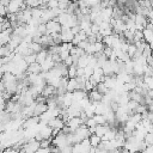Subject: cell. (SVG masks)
Wrapping results in <instances>:
<instances>
[{
    "mask_svg": "<svg viewBox=\"0 0 153 153\" xmlns=\"http://www.w3.org/2000/svg\"><path fill=\"white\" fill-rule=\"evenodd\" d=\"M92 56H93V55H87V54H84L81 57H79L78 63H76V67H78V68H85V67L88 65V61H90V59H91Z\"/></svg>",
    "mask_w": 153,
    "mask_h": 153,
    "instance_id": "obj_12",
    "label": "cell"
},
{
    "mask_svg": "<svg viewBox=\"0 0 153 153\" xmlns=\"http://www.w3.org/2000/svg\"><path fill=\"white\" fill-rule=\"evenodd\" d=\"M42 72L41 69V65L37 63V62H33L31 65L27 66V69H26V73L27 74H39Z\"/></svg>",
    "mask_w": 153,
    "mask_h": 153,
    "instance_id": "obj_13",
    "label": "cell"
},
{
    "mask_svg": "<svg viewBox=\"0 0 153 153\" xmlns=\"http://www.w3.org/2000/svg\"><path fill=\"white\" fill-rule=\"evenodd\" d=\"M85 126H86L87 128H93V127H96L97 124H96V122H94L93 117H91V118H87V120H86V122H85Z\"/></svg>",
    "mask_w": 153,
    "mask_h": 153,
    "instance_id": "obj_31",
    "label": "cell"
},
{
    "mask_svg": "<svg viewBox=\"0 0 153 153\" xmlns=\"http://www.w3.org/2000/svg\"><path fill=\"white\" fill-rule=\"evenodd\" d=\"M104 55H105V57L106 59H109V56L111 55V53H112V48H110V47H104V49H103V51H102Z\"/></svg>",
    "mask_w": 153,
    "mask_h": 153,
    "instance_id": "obj_32",
    "label": "cell"
},
{
    "mask_svg": "<svg viewBox=\"0 0 153 153\" xmlns=\"http://www.w3.org/2000/svg\"><path fill=\"white\" fill-rule=\"evenodd\" d=\"M121 153H129L128 151H126V149H121Z\"/></svg>",
    "mask_w": 153,
    "mask_h": 153,
    "instance_id": "obj_36",
    "label": "cell"
},
{
    "mask_svg": "<svg viewBox=\"0 0 153 153\" xmlns=\"http://www.w3.org/2000/svg\"><path fill=\"white\" fill-rule=\"evenodd\" d=\"M68 6H69V1H67V0H61V1H59V8H60L62 12H66L67 8H68Z\"/></svg>",
    "mask_w": 153,
    "mask_h": 153,
    "instance_id": "obj_25",
    "label": "cell"
},
{
    "mask_svg": "<svg viewBox=\"0 0 153 153\" xmlns=\"http://www.w3.org/2000/svg\"><path fill=\"white\" fill-rule=\"evenodd\" d=\"M93 48H94V55H96V54H99L103 51L104 44H103V42H96V43H93Z\"/></svg>",
    "mask_w": 153,
    "mask_h": 153,
    "instance_id": "obj_22",
    "label": "cell"
},
{
    "mask_svg": "<svg viewBox=\"0 0 153 153\" xmlns=\"http://www.w3.org/2000/svg\"><path fill=\"white\" fill-rule=\"evenodd\" d=\"M143 141L147 146H153V133H147Z\"/></svg>",
    "mask_w": 153,
    "mask_h": 153,
    "instance_id": "obj_24",
    "label": "cell"
},
{
    "mask_svg": "<svg viewBox=\"0 0 153 153\" xmlns=\"http://www.w3.org/2000/svg\"><path fill=\"white\" fill-rule=\"evenodd\" d=\"M67 76L68 79H73V78H76V66H71L67 68Z\"/></svg>",
    "mask_w": 153,
    "mask_h": 153,
    "instance_id": "obj_20",
    "label": "cell"
},
{
    "mask_svg": "<svg viewBox=\"0 0 153 153\" xmlns=\"http://www.w3.org/2000/svg\"><path fill=\"white\" fill-rule=\"evenodd\" d=\"M142 81L148 90H153V76H142Z\"/></svg>",
    "mask_w": 153,
    "mask_h": 153,
    "instance_id": "obj_21",
    "label": "cell"
},
{
    "mask_svg": "<svg viewBox=\"0 0 153 153\" xmlns=\"http://www.w3.org/2000/svg\"><path fill=\"white\" fill-rule=\"evenodd\" d=\"M74 45L72 43H61L60 44V51H69Z\"/></svg>",
    "mask_w": 153,
    "mask_h": 153,
    "instance_id": "obj_27",
    "label": "cell"
},
{
    "mask_svg": "<svg viewBox=\"0 0 153 153\" xmlns=\"http://www.w3.org/2000/svg\"><path fill=\"white\" fill-rule=\"evenodd\" d=\"M139 41H143L142 31H135L134 32V42H139Z\"/></svg>",
    "mask_w": 153,
    "mask_h": 153,
    "instance_id": "obj_29",
    "label": "cell"
},
{
    "mask_svg": "<svg viewBox=\"0 0 153 153\" xmlns=\"http://www.w3.org/2000/svg\"><path fill=\"white\" fill-rule=\"evenodd\" d=\"M152 124H153V122H152Z\"/></svg>",
    "mask_w": 153,
    "mask_h": 153,
    "instance_id": "obj_37",
    "label": "cell"
},
{
    "mask_svg": "<svg viewBox=\"0 0 153 153\" xmlns=\"http://www.w3.org/2000/svg\"><path fill=\"white\" fill-rule=\"evenodd\" d=\"M59 56H60V60L63 62V61L69 56V51H60V53H59Z\"/></svg>",
    "mask_w": 153,
    "mask_h": 153,
    "instance_id": "obj_33",
    "label": "cell"
},
{
    "mask_svg": "<svg viewBox=\"0 0 153 153\" xmlns=\"http://www.w3.org/2000/svg\"><path fill=\"white\" fill-rule=\"evenodd\" d=\"M47 110H48V108H47V104L45 103H36V106H35V110H33V116L39 117Z\"/></svg>",
    "mask_w": 153,
    "mask_h": 153,
    "instance_id": "obj_10",
    "label": "cell"
},
{
    "mask_svg": "<svg viewBox=\"0 0 153 153\" xmlns=\"http://www.w3.org/2000/svg\"><path fill=\"white\" fill-rule=\"evenodd\" d=\"M51 145H53L54 147H56L59 151H61L62 148L69 146V145H68V141H67V134H65V133L61 130V131L51 140Z\"/></svg>",
    "mask_w": 153,
    "mask_h": 153,
    "instance_id": "obj_1",
    "label": "cell"
},
{
    "mask_svg": "<svg viewBox=\"0 0 153 153\" xmlns=\"http://www.w3.org/2000/svg\"><path fill=\"white\" fill-rule=\"evenodd\" d=\"M47 57H48V49L43 48L38 54H36V62L41 65L42 62H44L47 60Z\"/></svg>",
    "mask_w": 153,
    "mask_h": 153,
    "instance_id": "obj_15",
    "label": "cell"
},
{
    "mask_svg": "<svg viewBox=\"0 0 153 153\" xmlns=\"http://www.w3.org/2000/svg\"><path fill=\"white\" fill-rule=\"evenodd\" d=\"M29 48L31 49V51H32L33 54H38V53L43 49V47H42L39 43H36V42H31L30 45H29Z\"/></svg>",
    "mask_w": 153,
    "mask_h": 153,
    "instance_id": "obj_18",
    "label": "cell"
},
{
    "mask_svg": "<svg viewBox=\"0 0 153 153\" xmlns=\"http://www.w3.org/2000/svg\"><path fill=\"white\" fill-rule=\"evenodd\" d=\"M35 153H51V149H50V147L49 148H38Z\"/></svg>",
    "mask_w": 153,
    "mask_h": 153,
    "instance_id": "obj_34",
    "label": "cell"
},
{
    "mask_svg": "<svg viewBox=\"0 0 153 153\" xmlns=\"http://www.w3.org/2000/svg\"><path fill=\"white\" fill-rule=\"evenodd\" d=\"M23 5H24V1H22V0H12V1H10L8 6L6 7L7 14H17L18 12L22 11Z\"/></svg>",
    "mask_w": 153,
    "mask_h": 153,
    "instance_id": "obj_2",
    "label": "cell"
},
{
    "mask_svg": "<svg viewBox=\"0 0 153 153\" xmlns=\"http://www.w3.org/2000/svg\"><path fill=\"white\" fill-rule=\"evenodd\" d=\"M42 2L43 1H39V0H27L25 4H26V6L29 8H37V7H39L42 5Z\"/></svg>",
    "mask_w": 153,
    "mask_h": 153,
    "instance_id": "obj_19",
    "label": "cell"
},
{
    "mask_svg": "<svg viewBox=\"0 0 153 153\" xmlns=\"http://www.w3.org/2000/svg\"><path fill=\"white\" fill-rule=\"evenodd\" d=\"M57 7H59V1H56V0H50L47 2V8H49V10H54Z\"/></svg>",
    "mask_w": 153,
    "mask_h": 153,
    "instance_id": "obj_28",
    "label": "cell"
},
{
    "mask_svg": "<svg viewBox=\"0 0 153 153\" xmlns=\"http://www.w3.org/2000/svg\"><path fill=\"white\" fill-rule=\"evenodd\" d=\"M39 123V117L36 116H31L24 120L23 122V129H30V128H35L37 124Z\"/></svg>",
    "mask_w": 153,
    "mask_h": 153,
    "instance_id": "obj_6",
    "label": "cell"
},
{
    "mask_svg": "<svg viewBox=\"0 0 153 153\" xmlns=\"http://www.w3.org/2000/svg\"><path fill=\"white\" fill-rule=\"evenodd\" d=\"M75 90H79V84H78V80L76 78H73V79H68L67 81V87H66V92H74Z\"/></svg>",
    "mask_w": 153,
    "mask_h": 153,
    "instance_id": "obj_7",
    "label": "cell"
},
{
    "mask_svg": "<svg viewBox=\"0 0 153 153\" xmlns=\"http://www.w3.org/2000/svg\"><path fill=\"white\" fill-rule=\"evenodd\" d=\"M88 140H90V145H91V147H94V148H97V147L99 146V143L102 142V139L98 137V136L94 135V134L90 135V136H88Z\"/></svg>",
    "mask_w": 153,
    "mask_h": 153,
    "instance_id": "obj_16",
    "label": "cell"
},
{
    "mask_svg": "<svg viewBox=\"0 0 153 153\" xmlns=\"http://www.w3.org/2000/svg\"><path fill=\"white\" fill-rule=\"evenodd\" d=\"M110 129V126L106 123L104 126H96V129H94V135H97L98 137H103L105 135V133Z\"/></svg>",
    "mask_w": 153,
    "mask_h": 153,
    "instance_id": "obj_11",
    "label": "cell"
},
{
    "mask_svg": "<svg viewBox=\"0 0 153 153\" xmlns=\"http://www.w3.org/2000/svg\"><path fill=\"white\" fill-rule=\"evenodd\" d=\"M87 97H88L90 102H92V103H98V102H102L103 94H100V93L94 88V90H92L91 92H88Z\"/></svg>",
    "mask_w": 153,
    "mask_h": 153,
    "instance_id": "obj_9",
    "label": "cell"
},
{
    "mask_svg": "<svg viewBox=\"0 0 153 153\" xmlns=\"http://www.w3.org/2000/svg\"><path fill=\"white\" fill-rule=\"evenodd\" d=\"M84 76V68H78L76 67V78Z\"/></svg>",
    "mask_w": 153,
    "mask_h": 153,
    "instance_id": "obj_35",
    "label": "cell"
},
{
    "mask_svg": "<svg viewBox=\"0 0 153 153\" xmlns=\"http://www.w3.org/2000/svg\"><path fill=\"white\" fill-rule=\"evenodd\" d=\"M136 51H137L136 47H135L133 43H130V44H129V47H128V50H127V54H128V56H129L130 59H133Z\"/></svg>",
    "mask_w": 153,
    "mask_h": 153,
    "instance_id": "obj_23",
    "label": "cell"
},
{
    "mask_svg": "<svg viewBox=\"0 0 153 153\" xmlns=\"http://www.w3.org/2000/svg\"><path fill=\"white\" fill-rule=\"evenodd\" d=\"M51 143V140H41L39 141V148H49Z\"/></svg>",
    "mask_w": 153,
    "mask_h": 153,
    "instance_id": "obj_30",
    "label": "cell"
},
{
    "mask_svg": "<svg viewBox=\"0 0 153 153\" xmlns=\"http://www.w3.org/2000/svg\"><path fill=\"white\" fill-rule=\"evenodd\" d=\"M45 29H47V32L45 35H53V33H60L61 31V25L59 24V22L56 19H53V20H49L48 23H45Z\"/></svg>",
    "mask_w": 153,
    "mask_h": 153,
    "instance_id": "obj_3",
    "label": "cell"
},
{
    "mask_svg": "<svg viewBox=\"0 0 153 153\" xmlns=\"http://www.w3.org/2000/svg\"><path fill=\"white\" fill-rule=\"evenodd\" d=\"M23 59H24V61H25V62L27 63V66H29V65L36 62V54H30V55H27V56H25V57H23Z\"/></svg>",
    "mask_w": 153,
    "mask_h": 153,
    "instance_id": "obj_26",
    "label": "cell"
},
{
    "mask_svg": "<svg viewBox=\"0 0 153 153\" xmlns=\"http://www.w3.org/2000/svg\"><path fill=\"white\" fill-rule=\"evenodd\" d=\"M85 97H87V92H85L84 90H75L74 92H72V100L73 102H80L81 99H84Z\"/></svg>",
    "mask_w": 153,
    "mask_h": 153,
    "instance_id": "obj_8",
    "label": "cell"
},
{
    "mask_svg": "<svg viewBox=\"0 0 153 153\" xmlns=\"http://www.w3.org/2000/svg\"><path fill=\"white\" fill-rule=\"evenodd\" d=\"M93 120H94V122H96L97 126H104V124H106V118H105L104 115H94L93 116Z\"/></svg>",
    "mask_w": 153,
    "mask_h": 153,
    "instance_id": "obj_17",
    "label": "cell"
},
{
    "mask_svg": "<svg viewBox=\"0 0 153 153\" xmlns=\"http://www.w3.org/2000/svg\"><path fill=\"white\" fill-rule=\"evenodd\" d=\"M104 85L106 86L108 90H114V87H115V85H116V75L105 76V79H104Z\"/></svg>",
    "mask_w": 153,
    "mask_h": 153,
    "instance_id": "obj_14",
    "label": "cell"
},
{
    "mask_svg": "<svg viewBox=\"0 0 153 153\" xmlns=\"http://www.w3.org/2000/svg\"><path fill=\"white\" fill-rule=\"evenodd\" d=\"M60 36H61V42L62 43H72L74 35L72 33L69 27L66 26H61V31H60Z\"/></svg>",
    "mask_w": 153,
    "mask_h": 153,
    "instance_id": "obj_4",
    "label": "cell"
},
{
    "mask_svg": "<svg viewBox=\"0 0 153 153\" xmlns=\"http://www.w3.org/2000/svg\"><path fill=\"white\" fill-rule=\"evenodd\" d=\"M48 126L53 129V130H59V131H61L63 128H65V122L60 118V117H56V118H53L51 121H49L48 122Z\"/></svg>",
    "mask_w": 153,
    "mask_h": 153,
    "instance_id": "obj_5",
    "label": "cell"
}]
</instances>
